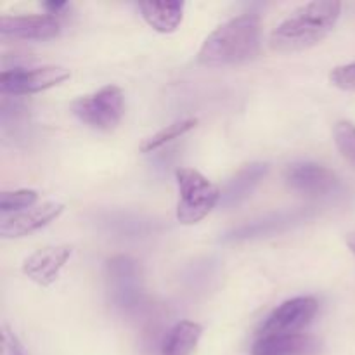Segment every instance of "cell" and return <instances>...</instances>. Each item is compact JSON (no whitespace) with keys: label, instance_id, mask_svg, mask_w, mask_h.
<instances>
[{"label":"cell","instance_id":"7a4b0ae2","mask_svg":"<svg viewBox=\"0 0 355 355\" xmlns=\"http://www.w3.org/2000/svg\"><path fill=\"white\" fill-rule=\"evenodd\" d=\"M262 23L257 14H241L211 31L198 52V62L208 68L236 66L255 59L262 44Z\"/></svg>","mask_w":355,"mask_h":355},{"label":"cell","instance_id":"ba28073f","mask_svg":"<svg viewBox=\"0 0 355 355\" xmlns=\"http://www.w3.org/2000/svg\"><path fill=\"white\" fill-rule=\"evenodd\" d=\"M288 187L304 196H326L338 189L340 179L333 170L319 163H293L284 172Z\"/></svg>","mask_w":355,"mask_h":355},{"label":"cell","instance_id":"7c38bea8","mask_svg":"<svg viewBox=\"0 0 355 355\" xmlns=\"http://www.w3.org/2000/svg\"><path fill=\"white\" fill-rule=\"evenodd\" d=\"M61 33V23L55 16H2L0 35L14 40H51Z\"/></svg>","mask_w":355,"mask_h":355},{"label":"cell","instance_id":"7402d4cb","mask_svg":"<svg viewBox=\"0 0 355 355\" xmlns=\"http://www.w3.org/2000/svg\"><path fill=\"white\" fill-rule=\"evenodd\" d=\"M0 333H2V355H30L9 326L2 324Z\"/></svg>","mask_w":355,"mask_h":355},{"label":"cell","instance_id":"d6986e66","mask_svg":"<svg viewBox=\"0 0 355 355\" xmlns=\"http://www.w3.org/2000/svg\"><path fill=\"white\" fill-rule=\"evenodd\" d=\"M38 201V193L33 189H17L3 191L0 194V211L2 215L17 214V211L33 208Z\"/></svg>","mask_w":355,"mask_h":355},{"label":"cell","instance_id":"8fae6325","mask_svg":"<svg viewBox=\"0 0 355 355\" xmlns=\"http://www.w3.org/2000/svg\"><path fill=\"white\" fill-rule=\"evenodd\" d=\"M64 208L66 207L62 203L47 201V203H42L38 207L17 211V214L2 215V218H0V236L9 239L31 234V232L45 227L52 220L61 217Z\"/></svg>","mask_w":355,"mask_h":355},{"label":"cell","instance_id":"4fadbf2b","mask_svg":"<svg viewBox=\"0 0 355 355\" xmlns=\"http://www.w3.org/2000/svg\"><path fill=\"white\" fill-rule=\"evenodd\" d=\"M318 338L311 335H270L259 336L253 343L252 355H315Z\"/></svg>","mask_w":355,"mask_h":355},{"label":"cell","instance_id":"ffe728a7","mask_svg":"<svg viewBox=\"0 0 355 355\" xmlns=\"http://www.w3.org/2000/svg\"><path fill=\"white\" fill-rule=\"evenodd\" d=\"M335 144L338 148L340 155L355 166V123L342 120L335 125Z\"/></svg>","mask_w":355,"mask_h":355},{"label":"cell","instance_id":"9a60e30c","mask_svg":"<svg viewBox=\"0 0 355 355\" xmlns=\"http://www.w3.org/2000/svg\"><path fill=\"white\" fill-rule=\"evenodd\" d=\"M0 130L3 139L19 142L30 137V113L23 101L14 96H2L0 103Z\"/></svg>","mask_w":355,"mask_h":355},{"label":"cell","instance_id":"44dd1931","mask_svg":"<svg viewBox=\"0 0 355 355\" xmlns=\"http://www.w3.org/2000/svg\"><path fill=\"white\" fill-rule=\"evenodd\" d=\"M329 80L338 89L347 90V92H355V61L349 64L336 66L329 75Z\"/></svg>","mask_w":355,"mask_h":355},{"label":"cell","instance_id":"9c48e42d","mask_svg":"<svg viewBox=\"0 0 355 355\" xmlns=\"http://www.w3.org/2000/svg\"><path fill=\"white\" fill-rule=\"evenodd\" d=\"M312 217V211L309 208H297V210H288L279 211V214H270L266 217L259 218V220L248 222L239 227L232 229L227 234L224 236V241L229 243H238L246 241V239H255V238H267V236L277 234V232L288 231L293 225L302 224Z\"/></svg>","mask_w":355,"mask_h":355},{"label":"cell","instance_id":"52a82bcc","mask_svg":"<svg viewBox=\"0 0 355 355\" xmlns=\"http://www.w3.org/2000/svg\"><path fill=\"white\" fill-rule=\"evenodd\" d=\"M318 311L319 302L314 297H297L283 302L260 326L259 336L297 335L311 324Z\"/></svg>","mask_w":355,"mask_h":355},{"label":"cell","instance_id":"30bf717a","mask_svg":"<svg viewBox=\"0 0 355 355\" xmlns=\"http://www.w3.org/2000/svg\"><path fill=\"white\" fill-rule=\"evenodd\" d=\"M69 245H49L31 253L23 262V274L37 283L38 286L49 288L58 281L62 267L71 257Z\"/></svg>","mask_w":355,"mask_h":355},{"label":"cell","instance_id":"cb8c5ba5","mask_svg":"<svg viewBox=\"0 0 355 355\" xmlns=\"http://www.w3.org/2000/svg\"><path fill=\"white\" fill-rule=\"evenodd\" d=\"M347 245H349L350 252H352L354 255H355V232H352V234H349V238H347Z\"/></svg>","mask_w":355,"mask_h":355},{"label":"cell","instance_id":"3957f363","mask_svg":"<svg viewBox=\"0 0 355 355\" xmlns=\"http://www.w3.org/2000/svg\"><path fill=\"white\" fill-rule=\"evenodd\" d=\"M175 179L179 186L177 220L180 224H198L220 203V189L198 170L177 168Z\"/></svg>","mask_w":355,"mask_h":355},{"label":"cell","instance_id":"6da1fadb","mask_svg":"<svg viewBox=\"0 0 355 355\" xmlns=\"http://www.w3.org/2000/svg\"><path fill=\"white\" fill-rule=\"evenodd\" d=\"M342 16V3L318 0L297 7L272 30L269 45L276 52H300L324 40Z\"/></svg>","mask_w":355,"mask_h":355},{"label":"cell","instance_id":"2e32d148","mask_svg":"<svg viewBox=\"0 0 355 355\" xmlns=\"http://www.w3.org/2000/svg\"><path fill=\"white\" fill-rule=\"evenodd\" d=\"M184 2H141L142 17L153 30L159 33H172L179 28L184 17Z\"/></svg>","mask_w":355,"mask_h":355},{"label":"cell","instance_id":"5bb4252c","mask_svg":"<svg viewBox=\"0 0 355 355\" xmlns=\"http://www.w3.org/2000/svg\"><path fill=\"white\" fill-rule=\"evenodd\" d=\"M267 172H269V165L266 163H250V165L243 166L222 191V207L234 208L248 200L260 180L267 175Z\"/></svg>","mask_w":355,"mask_h":355},{"label":"cell","instance_id":"5b68a950","mask_svg":"<svg viewBox=\"0 0 355 355\" xmlns=\"http://www.w3.org/2000/svg\"><path fill=\"white\" fill-rule=\"evenodd\" d=\"M106 284L111 304L123 312H137L142 305V272L137 260L116 255L106 262Z\"/></svg>","mask_w":355,"mask_h":355},{"label":"cell","instance_id":"277c9868","mask_svg":"<svg viewBox=\"0 0 355 355\" xmlns=\"http://www.w3.org/2000/svg\"><path fill=\"white\" fill-rule=\"evenodd\" d=\"M71 111L82 123L96 130L111 132L120 125L125 114L123 90L116 85H106L76 99Z\"/></svg>","mask_w":355,"mask_h":355},{"label":"cell","instance_id":"603a6c76","mask_svg":"<svg viewBox=\"0 0 355 355\" xmlns=\"http://www.w3.org/2000/svg\"><path fill=\"white\" fill-rule=\"evenodd\" d=\"M66 6H68V3H66V2H44V7L49 10L47 14H51V16H54V14L61 12V10L64 9Z\"/></svg>","mask_w":355,"mask_h":355},{"label":"cell","instance_id":"e0dca14e","mask_svg":"<svg viewBox=\"0 0 355 355\" xmlns=\"http://www.w3.org/2000/svg\"><path fill=\"white\" fill-rule=\"evenodd\" d=\"M203 326L193 321H180L168 329L159 345V355H191L200 343Z\"/></svg>","mask_w":355,"mask_h":355},{"label":"cell","instance_id":"8992f818","mask_svg":"<svg viewBox=\"0 0 355 355\" xmlns=\"http://www.w3.org/2000/svg\"><path fill=\"white\" fill-rule=\"evenodd\" d=\"M71 76L69 69L62 66H42V68H14L2 71L0 92L2 96H30L66 82Z\"/></svg>","mask_w":355,"mask_h":355},{"label":"cell","instance_id":"ac0fdd59","mask_svg":"<svg viewBox=\"0 0 355 355\" xmlns=\"http://www.w3.org/2000/svg\"><path fill=\"white\" fill-rule=\"evenodd\" d=\"M196 125H198V118H186V120L175 121V123L162 128V130L156 132L155 135L146 139V141L141 144V153H146V155H148V153L156 151V149L163 148V146L168 144V142L186 135L187 132L193 130Z\"/></svg>","mask_w":355,"mask_h":355}]
</instances>
